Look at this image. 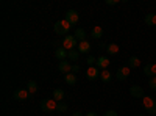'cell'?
I'll use <instances>...</instances> for the list:
<instances>
[{
    "label": "cell",
    "mask_w": 156,
    "mask_h": 116,
    "mask_svg": "<svg viewBox=\"0 0 156 116\" xmlns=\"http://www.w3.org/2000/svg\"><path fill=\"white\" fill-rule=\"evenodd\" d=\"M70 27H72V25H70L66 19L58 21V22L55 24V33H56V35H59V36H67V33H69Z\"/></svg>",
    "instance_id": "cell-1"
},
{
    "label": "cell",
    "mask_w": 156,
    "mask_h": 116,
    "mask_svg": "<svg viewBox=\"0 0 156 116\" xmlns=\"http://www.w3.org/2000/svg\"><path fill=\"white\" fill-rule=\"evenodd\" d=\"M41 108H42V111H45V113H50V111H55L56 108H58V102L51 97V99H44V100H41Z\"/></svg>",
    "instance_id": "cell-2"
},
{
    "label": "cell",
    "mask_w": 156,
    "mask_h": 116,
    "mask_svg": "<svg viewBox=\"0 0 156 116\" xmlns=\"http://www.w3.org/2000/svg\"><path fill=\"white\" fill-rule=\"evenodd\" d=\"M62 47L67 50H75V47H78V39L75 36H72V35H67L66 38L62 39Z\"/></svg>",
    "instance_id": "cell-3"
},
{
    "label": "cell",
    "mask_w": 156,
    "mask_h": 116,
    "mask_svg": "<svg viewBox=\"0 0 156 116\" xmlns=\"http://www.w3.org/2000/svg\"><path fill=\"white\" fill-rule=\"evenodd\" d=\"M72 66H73V64H72L69 60H62V61H59V63H58V71H59V72H62L64 75H66V74L72 72Z\"/></svg>",
    "instance_id": "cell-4"
},
{
    "label": "cell",
    "mask_w": 156,
    "mask_h": 116,
    "mask_svg": "<svg viewBox=\"0 0 156 116\" xmlns=\"http://www.w3.org/2000/svg\"><path fill=\"white\" fill-rule=\"evenodd\" d=\"M100 69L97 68V66H90V68H87V71H86V77L89 80H97L98 77H100Z\"/></svg>",
    "instance_id": "cell-5"
},
{
    "label": "cell",
    "mask_w": 156,
    "mask_h": 116,
    "mask_svg": "<svg viewBox=\"0 0 156 116\" xmlns=\"http://www.w3.org/2000/svg\"><path fill=\"white\" fill-rule=\"evenodd\" d=\"M78 19H80V16H78V13L75 9H69L66 13V21L70 24V25H76L78 24Z\"/></svg>",
    "instance_id": "cell-6"
},
{
    "label": "cell",
    "mask_w": 156,
    "mask_h": 116,
    "mask_svg": "<svg viewBox=\"0 0 156 116\" xmlns=\"http://www.w3.org/2000/svg\"><path fill=\"white\" fill-rule=\"evenodd\" d=\"M115 77H117V80H120V82L126 80L128 77H129V68H128V66H122V68H119V69H117Z\"/></svg>",
    "instance_id": "cell-7"
},
{
    "label": "cell",
    "mask_w": 156,
    "mask_h": 116,
    "mask_svg": "<svg viewBox=\"0 0 156 116\" xmlns=\"http://www.w3.org/2000/svg\"><path fill=\"white\" fill-rule=\"evenodd\" d=\"M14 99L16 100H27L28 99V96H30V93H28V89H25V88H19V89H16L14 91Z\"/></svg>",
    "instance_id": "cell-8"
},
{
    "label": "cell",
    "mask_w": 156,
    "mask_h": 116,
    "mask_svg": "<svg viewBox=\"0 0 156 116\" xmlns=\"http://www.w3.org/2000/svg\"><path fill=\"white\" fill-rule=\"evenodd\" d=\"M97 68L101 69V71H105L109 68V58L108 57H98L97 58Z\"/></svg>",
    "instance_id": "cell-9"
},
{
    "label": "cell",
    "mask_w": 156,
    "mask_h": 116,
    "mask_svg": "<svg viewBox=\"0 0 156 116\" xmlns=\"http://www.w3.org/2000/svg\"><path fill=\"white\" fill-rule=\"evenodd\" d=\"M129 94L133 97H144V88H140L139 85H133L129 88Z\"/></svg>",
    "instance_id": "cell-10"
},
{
    "label": "cell",
    "mask_w": 156,
    "mask_h": 116,
    "mask_svg": "<svg viewBox=\"0 0 156 116\" xmlns=\"http://www.w3.org/2000/svg\"><path fill=\"white\" fill-rule=\"evenodd\" d=\"M78 52L80 54H89L90 52V43L89 41H81V43H78Z\"/></svg>",
    "instance_id": "cell-11"
},
{
    "label": "cell",
    "mask_w": 156,
    "mask_h": 116,
    "mask_svg": "<svg viewBox=\"0 0 156 116\" xmlns=\"http://www.w3.org/2000/svg\"><path fill=\"white\" fill-rule=\"evenodd\" d=\"M142 104H144L145 110H150V108L156 107V102H154V99H153V97H150V96H144V97H142Z\"/></svg>",
    "instance_id": "cell-12"
},
{
    "label": "cell",
    "mask_w": 156,
    "mask_h": 116,
    "mask_svg": "<svg viewBox=\"0 0 156 116\" xmlns=\"http://www.w3.org/2000/svg\"><path fill=\"white\" fill-rule=\"evenodd\" d=\"M67 54H69V52H67V50L64 49V47H58V49L55 50V57H56L59 61L66 60V58H67Z\"/></svg>",
    "instance_id": "cell-13"
},
{
    "label": "cell",
    "mask_w": 156,
    "mask_h": 116,
    "mask_svg": "<svg viewBox=\"0 0 156 116\" xmlns=\"http://www.w3.org/2000/svg\"><path fill=\"white\" fill-rule=\"evenodd\" d=\"M101 36H103V28L100 27V25H95V27L92 28V32H90V38H94V39H100Z\"/></svg>",
    "instance_id": "cell-14"
},
{
    "label": "cell",
    "mask_w": 156,
    "mask_h": 116,
    "mask_svg": "<svg viewBox=\"0 0 156 116\" xmlns=\"http://www.w3.org/2000/svg\"><path fill=\"white\" fill-rule=\"evenodd\" d=\"M73 36L78 39V43L86 41V32H84V28H76V30H75V33H73Z\"/></svg>",
    "instance_id": "cell-15"
},
{
    "label": "cell",
    "mask_w": 156,
    "mask_h": 116,
    "mask_svg": "<svg viewBox=\"0 0 156 116\" xmlns=\"http://www.w3.org/2000/svg\"><path fill=\"white\" fill-rule=\"evenodd\" d=\"M106 52H108V55H117V54H119V46H117L115 43L108 44V47H106Z\"/></svg>",
    "instance_id": "cell-16"
},
{
    "label": "cell",
    "mask_w": 156,
    "mask_h": 116,
    "mask_svg": "<svg viewBox=\"0 0 156 116\" xmlns=\"http://www.w3.org/2000/svg\"><path fill=\"white\" fill-rule=\"evenodd\" d=\"M140 66V60L137 57H129L128 60V68L131 69V68H139Z\"/></svg>",
    "instance_id": "cell-17"
},
{
    "label": "cell",
    "mask_w": 156,
    "mask_h": 116,
    "mask_svg": "<svg viewBox=\"0 0 156 116\" xmlns=\"http://www.w3.org/2000/svg\"><path fill=\"white\" fill-rule=\"evenodd\" d=\"M64 80H66L67 85H75V83H76V75H75L73 72H69V74L64 75Z\"/></svg>",
    "instance_id": "cell-18"
},
{
    "label": "cell",
    "mask_w": 156,
    "mask_h": 116,
    "mask_svg": "<svg viewBox=\"0 0 156 116\" xmlns=\"http://www.w3.org/2000/svg\"><path fill=\"white\" fill-rule=\"evenodd\" d=\"M100 79H101V82L108 83V82H111L112 75H111V72H109L108 69H105V71H101V72H100Z\"/></svg>",
    "instance_id": "cell-19"
},
{
    "label": "cell",
    "mask_w": 156,
    "mask_h": 116,
    "mask_svg": "<svg viewBox=\"0 0 156 116\" xmlns=\"http://www.w3.org/2000/svg\"><path fill=\"white\" fill-rule=\"evenodd\" d=\"M53 99L56 102H62V99H64V91H62V89H59V88L55 89V91H53Z\"/></svg>",
    "instance_id": "cell-20"
},
{
    "label": "cell",
    "mask_w": 156,
    "mask_h": 116,
    "mask_svg": "<svg viewBox=\"0 0 156 116\" xmlns=\"http://www.w3.org/2000/svg\"><path fill=\"white\" fill-rule=\"evenodd\" d=\"M145 24L147 25H156V13H150L145 16Z\"/></svg>",
    "instance_id": "cell-21"
},
{
    "label": "cell",
    "mask_w": 156,
    "mask_h": 116,
    "mask_svg": "<svg viewBox=\"0 0 156 116\" xmlns=\"http://www.w3.org/2000/svg\"><path fill=\"white\" fill-rule=\"evenodd\" d=\"M27 89H28L30 94H34V93L37 91V83H36L34 80H30V82L27 83Z\"/></svg>",
    "instance_id": "cell-22"
},
{
    "label": "cell",
    "mask_w": 156,
    "mask_h": 116,
    "mask_svg": "<svg viewBox=\"0 0 156 116\" xmlns=\"http://www.w3.org/2000/svg\"><path fill=\"white\" fill-rule=\"evenodd\" d=\"M78 57H80V52H78V50H69L67 58H69L70 61H76V60H78Z\"/></svg>",
    "instance_id": "cell-23"
},
{
    "label": "cell",
    "mask_w": 156,
    "mask_h": 116,
    "mask_svg": "<svg viewBox=\"0 0 156 116\" xmlns=\"http://www.w3.org/2000/svg\"><path fill=\"white\" fill-rule=\"evenodd\" d=\"M56 111H59V113L67 111V104H64V102H58V108H56Z\"/></svg>",
    "instance_id": "cell-24"
},
{
    "label": "cell",
    "mask_w": 156,
    "mask_h": 116,
    "mask_svg": "<svg viewBox=\"0 0 156 116\" xmlns=\"http://www.w3.org/2000/svg\"><path fill=\"white\" fill-rule=\"evenodd\" d=\"M144 74L147 75V77H153V72H151V64H147V66H144Z\"/></svg>",
    "instance_id": "cell-25"
},
{
    "label": "cell",
    "mask_w": 156,
    "mask_h": 116,
    "mask_svg": "<svg viewBox=\"0 0 156 116\" xmlns=\"http://www.w3.org/2000/svg\"><path fill=\"white\" fill-rule=\"evenodd\" d=\"M86 63L89 64V68H90V66H95V64H97V58H95V57H92V55H90V57H87Z\"/></svg>",
    "instance_id": "cell-26"
},
{
    "label": "cell",
    "mask_w": 156,
    "mask_h": 116,
    "mask_svg": "<svg viewBox=\"0 0 156 116\" xmlns=\"http://www.w3.org/2000/svg\"><path fill=\"white\" fill-rule=\"evenodd\" d=\"M148 86L153 89V91H156V75H154V77H151V79L148 80Z\"/></svg>",
    "instance_id": "cell-27"
},
{
    "label": "cell",
    "mask_w": 156,
    "mask_h": 116,
    "mask_svg": "<svg viewBox=\"0 0 156 116\" xmlns=\"http://www.w3.org/2000/svg\"><path fill=\"white\" fill-rule=\"evenodd\" d=\"M108 6H114V5H117V3H119V0H106V2H105Z\"/></svg>",
    "instance_id": "cell-28"
},
{
    "label": "cell",
    "mask_w": 156,
    "mask_h": 116,
    "mask_svg": "<svg viewBox=\"0 0 156 116\" xmlns=\"http://www.w3.org/2000/svg\"><path fill=\"white\" fill-rule=\"evenodd\" d=\"M103 116H119V114H117V111H114V110H108Z\"/></svg>",
    "instance_id": "cell-29"
},
{
    "label": "cell",
    "mask_w": 156,
    "mask_h": 116,
    "mask_svg": "<svg viewBox=\"0 0 156 116\" xmlns=\"http://www.w3.org/2000/svg\"><path fill=\"white\" fill-rule=\"evenodd\" d=\"M72 72H73V74L80 72V66H78V64H73V66H72Z\"/></svg>",
    "instance_id": "cell-30"
},
{
    "label": "cell",
    "mask_w": 156,
    "mask_h": 116,
    "mask_svg": "<svg viewBox=\"0 0 156 116\" xmlns=\"http://www.w3.org/2000/svg\"><path fill=\"white\" fill-rule=\"evenodd\" d=\"M147 113H148L150 116H154V114H156V107H153V108H150V110H147Z\"/></svg>",
    "instance_id": "cell-31"
},
{
    "label": "cell",
    "mask_w": 156,
    "mask_h": 116,
    "mask_svg": "<svg viewBox=\"0 0 156 116\" xmlns=\"http://www.w3.org/2000/svg\"><path fill=\"white\" fill-rule=\"evenodd\" d=\"M151 72H153V77H154V75H156V63L151 64Z\"/></svg>",
    "instance_id": "cell-32"
},
{
    "label": "cell",
    "mask_w": 156,
    "mask_h": 116,
    "mask_svg": "<svg viewBox=\"0 0 156 116\" xmlns=\"http://www.w3.org/2000/svg\"><path fill=\"white\" fill-rule=\"evenodd\" d=\"M72 116H84V114H83V113H81V111H75V113H73V114H72Z\"/></svg>",
    "instance_id": "cell-33"
},
{
    "label": "cell",
    "mask_w": 156,
    "mask_h": 116,
    "mask_svg": "<svg viewBox=\"0 0 156 116\" xmlns=\"http://www.w3.org/2000/svg\"><path fill=\"white\" fill-rule=\"evenodd\" d=\"M84 116H97V113H94V111H89V113H86Z\"/></svg>",
    "instance_id": "cell-34"
}]
</instances>
